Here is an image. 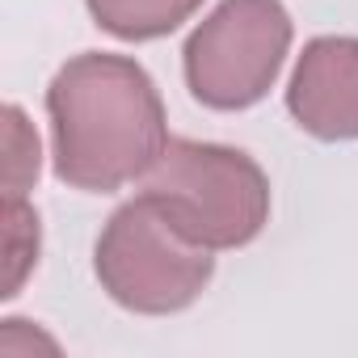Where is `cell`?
<instances>
[{
  "label": "cell",
  "mask_w": 358,
  "mask_h": 358,
  "mask_svg": "<svg viewBox=\"0 0 358 358\" xmlns=\"http://www.w3.org/2000/svg\"><path fill=\"white\" fill-rule=\"evenodd\" d=\"M55 177L85 194H114L169 148V118L156 80L131 55L80 51L47 85Z\"/></svg>",
  "instance_id": "1"
},
{
  "label": "cell",
  "mask_w": 358,
  "mask_h": 358,
  "mask_svg": "<svg viewBox=\"0 0 358 358\" xmlns=\"http://www.w3.org/2000/svg\"><path fill=\"white\" fill-rule=\"evenodd\" d=\"M190 241L207 249H245L270 224V177L232 143L169 139L143 177V190Z\"/></svg>",
  "instance_id": "2"
},
{
  "label": "cell",
  "mask_w": 358,
  "mask_h": 358,
  "mask_svg": "<svg viewBox=\"0 0 358 358\" xmlns=\"http://www.w3.org/2000/svg\"><path fill=\"white\" fill-rule=\"evenodd\" d=\"M211 253L215 249L177 228L160 203L139 194L106 220L93 245V274L118 308L139 316H173L190 308L215 278Z\"/></svg>",
  "instance_id": "3"
},
{
  "label": "cell",
  "mask_w": 358,
  "mask_h": 358,
  "mask_svg": "<svg viewBox=\"0 0 358 358\" xmlns=\"http://www.w3.org/2000/svg\"><path fill=\"white\" fill-rule=\"evenodd\" d=\"M291 34L295 26L282 0H224V5H215L194 26L182 51L194 101L220 114L257 106L287 64Z\"/></svg>",
  "instance_id": "4"
},
{
  "label": "cell",
  "mask_w": 358,
  "mask_h": 358,
  "mask_svg": "<svg viewBox=\"0 0 358 358\" xmlns=\"http://www.w3.org/2000/svg\"><path fill=\"white\" fill-rule=\"evenodd\" d=\"M287 110L312 139H358V38H312L287 80Z\"/></svg>",
  "instance_id": "5"
},
{
  "label": "cell",
  "mask_w": 358,
  "mask_h": 358,
  "mask_svg": "<svg viewBox=\"0 0 358 358\" xmlns=\"http://www.w3.org/2000/svg\"><path fill=\"white\" fill-rule=\"evenodd\" d=\"M85 9L106 34L122 43H152L182 30L203 0H85Z\"/></svg>",
  "instance_id": "6"
},
{
  "label": "cell",
  "mask_w": 358,
  "mask_h": 358,
  "mask_svg": "<svg viewBox=\"0 0 358 358\" xmlns=\"http://www.w3.org/2000/svg\"><path fill=\"white\" fill-rule=\"evenodd\" d=\"M38 245H43L38 211L26 203V194H5V287H0L5 299H13L26 274L38 266Z\"/></svg>",
  "instance_id": "7"
},
{
  "label": "cell",
  "mask_w": 358,
  "mask_h": 358,
  "mask_svg": "<svg viewBox=\"0 0 358 358\" xmlns=\"http://www.w3.org/2000/svg\"><path fill=\"white\" fill-rule=\"evenodd\" d=\"M38 135L26 122L22 106H5V194H26L38 182Z\"/></svg>",
  "instance_id": "8"
}]
</instances>
